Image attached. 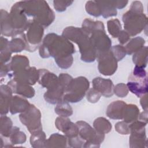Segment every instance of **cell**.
<instances>
[{
	"mask_svg": "<svg viewBox=\"0 0 148 148\" xmlns=\"http://www.w3.org/2000/svg\"><path fill=\"white\" fill-rule=\"evenodd\" d=\"M94 88L101 92L105 97H110L113 94V83L109 79L97 77L93 80Z\"/></svg>",
	"mask_w": 148,
	"mask_h": 148,
	"instance_id": "obj_6",
	"label": "cell"
},
{
	"mask_svg": "<svg viewBox=\"0 0 148 148\" xmlns=\"http://www.w3.org/2000/svg\"><path fill=\"white\" fill-rule=\"evenodd\" d=\"M89 87L88 81L83 77L72 80L66 87L64 96V101L71 102H76L84 97L86 91Z\"/></svg>",
	"mask_w": 148,
	"mask_h": 148,
	"instance_id": "obj_2",
	"label": "cell"
},
{
	"mask_svg": "<svg viewBox=\"0 0 148 148\" xmlns=\"http://www.w3.org/2000/svg\"><path fill=\"white\" fill-rule=\"evenodd\" d=\"M127 86L129 90L138 97L146 94L147 76L143 68L138 66L135 67L133 73L129 77Z\"/></svg>",
	"mask_w": 148,
	"mask_h": 148,
	"instance_id": "obj_3",
	"label": "cell"
},
{
	"mask_svg": "<svg viewBox=\"0 0 148 148\" xmlns=\"http://www.w3.org/2000/svg\"><path fill=\"white\" fill-rule=\"evenodd\" d=\"M145 40L140 38H136L133 39L130 43L127 45V51L128 54H131L134 51H137L139 48L142 47V45H144Z\"/></svg>",
	"mask_w": 148,
	"mask_h": 148,
	"instance_id": "obj_13",
	"label": "cell"
},
{
	"mask_svg": "<svg viewBox=\"0 0 148 148\" xmlns=\"http://www.w3.org/2000/svg\"><path fill=\"white\" fill-rule=\"evenodd\" d=\"M25 112V113L20 115L21 121L27 127L31 132L34 133L40 131L42 127L39 111L35 106L31 105Z\"/></svg>",
	"mask_w": 148,
	"mask_h": 148,
	"instance_id": "obj_4",
	"label": "cell"
},
{
	"mask_svg": "<svg viewBox=\"0 0 148 148\" xmlns=\"http://www.w3.org/2000/svg\"><path fill=\"white\" fill-rule=\"evenodd\" d=\"M91 4L90 3L89 1L87 2L86 4V10L88 13H90L91 15H93L95 16H99L101 14V12L100 10L101 7L99 5H97L95 3V1L92 2L90 1Z\"/></svg>",
	"mask_w": 148,
	"mask_h": 148,
	"instance_id": "obj_16",
	"label": "cell"
},
{
	"mask_svg": "<svg viewBox=\"0 0 148 148\" xmlns=\"http://www.w3.org/2000/svg\"><path fill=\"white\" fill-rule=\"evenodd\" d=\"M138 109L136 105H130L126 106L124 109L123 118L124 121L130 123L136 119L138 115Z\"/></svg>",
	"mask_w": 148,
	"mask_h": 148,
	"instance_id": "obj_10",
	"label": "cell"
},
{
	"mask_svg": "<svg viewBox=\"0 0 148 148\" xmlns=\"http://www.w3.org/2000/svg\"><path fill=\"white\" fill-rule=\"evenodd\" d=\"M16 84L14 87L12 88L13 90V91L15 93L20 94L24 97L28 98H31L34 95V90L32 87L28 86V85H26V83H21L19 82V84H17L16 81L14 82Z\"/></svg>",
	"mask_w": 148,
	"mask_h": 148,
	"instance_id": "obj_9",
	"label": "cell"
},
{
	"mask_svg": "<svg viewBox=\"0 0 148 148\" xmlns=\"http://www.w3.org/2000/svg\"><path fill=\"white\" fill-rule=\"evenodd\" d=\"M125 106L126 105L123 101H114L108 106L106 114L108 117L112 119H123Z\"/></svg>",
	"mask_w": 148,
	"mask_h": 148,
	"instance_id": "obj_8",
	"label": "cell"
},
{
	"mask_svg": "<svg viewBox=\"0 0 148 148\" xmlns=\"http://www.w3.org/2000/svg\"><path fill=\"white\" fill-rule=\"evenodd\" d=\"M55 110L57 114L63 117L69 116L72 113V110L70 106L68 104H65L64 103L62 102L57 106L56 108H55Z\"/></svg>",
	"mask_w": 148,
	"mask_h": 148,
	"instance_id": "obj_15",
	"label": "cell"
},
{
	"mask_svg": "<svg viewBox=\"0 0 148 148\" xmlns=\"http://www.w3.org/2000/svg\"><path fill=\"white\" fill-rule=\"evenodd\" d=\"M27 32V41L30 43L38 44L40 42L43 35V29L38 22H32L29 25Z\"/></svg>",
	"mask_w": 148,
	"mask_h": 148,
	"instance_id": "obj_7",
	"label": "cell"
},
{
	"mask_svg": "<svg viewBox=\"0 0 148 148\" xmlns=\"http://www.w3.org/2000/svg\"><path fill=\"white\" fill-rule=\"evenodd\" d=\"M108 31L109 33L113 36V38H116L118 36L120 29H121V24L117 19L110 20L108 22Z\"/></svg>",
	"mask_w": 148,
	"mask_h": 148,
	"instance_id": "obj_14",
	"label": "cell"
},
{
	"mask_svg": "<svg viewBox=\"0 0 148 148\" xmlns=\"http://www.w3.org/2000/svg\"><path fill=\"white\" fill-rule=\"evenodd\" d=\"M115 128L116 129V130L121 134H127L129 132V131H128V128L127 125V124L125 123L124 124L123 122H119L118 123L116 124V125H115Z\"/></svg>",
	"mask_w": 148,
	"mask_h": 148,
	"instance_id": "obj_18",
	"label": "cell"
},
{
	"mask_svg": "<svg viewBox=\"0 0 148 148\" xmlns=\"http://www.w3.org/2000/svg\"><path fill=\"white\" fill-rule=\"evenodd\" d=\"M12 102V105H11L10 112L12 114H14L17 112H20L18 106H22L26 110L29 106L28 102L26 100H25L19 97H16V96L13 97V101Z\"/></svg>",
	"mask_w": 148,
	"mask_h": 148,
	"instance_id": "obj_11",
	"label": "cell"
},
{
	"mask_svg": "<svg viewBox=\"0 0 148 148\" xmlns=\"http://www.w3.org/2000/svg\"><path fill=\"white\" fill-rule=\"evenodd\" d=\"M121 92V97H124L128 93V90L127 89L126 86L124 84H119L115 87L114 88V92L115 94H116L117 95H119L120 92Z\"/></svg>",
	"mask_w": 148,
	"mask_h": 148,
	"instance_id": "obj_17",
	"label": "cell"
},
{
	"mask_svg": "<svg viewBox=\"0 0 148 148\" xmlns=\"http://www.w3.org/2000/svg\"><path fill=\"white\" fill-rule=\"evenodd\" d=\"M131 10L124 13L123 20L124 23V28L132 36L140 33L146 24V17L142 13V7L135 9L131 5Z\"/></svg>",
	"mask_w": 148,
	"mask_h": 148,
	"instance_id": "obj_1",
	"label": "cell"
},
{
	"mask_svg": "<svg viewBox=\"0 0 148 148\" xmlns=\"http://www.w3.org/2000/svg\"><path fill=\"white\" fill-rule=\"evenodd\" d=\"M108 122V120H106L104 118H98L94 121V126L98 132L102 134H103V132H108L112 128L110 123L105 124Z\"/></svg>",
	"mask_w": 148,
	"mask_h": 148,
	"instance_id": "obj_12",
	"label": "cell"
},
{
	"mask_svg": "<svg viewBox=\"0 0 148 148\" xmlns=\"http://www.w3.org/2000/svg\"><path fill=\"white\" fill-rule=\"evenodd\" d=\"M99 71L105 75H112L117 68L116 58L112 51H106L99 55Z\"/></svg>",
	"mask_w": 148,
	"mask_h": 148,
	"instance_id": "obj_5",
	"label": "cell"
}]
</instances>
